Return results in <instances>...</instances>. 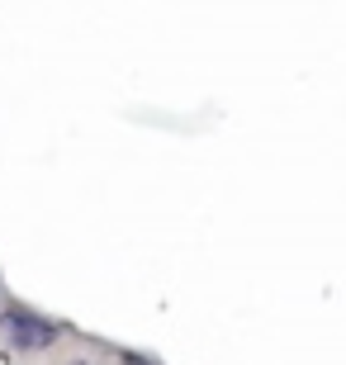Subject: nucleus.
Wrapping results in <instances>:
<instances>
[{
	"instance_id": "1",
	"label": "nucleus",
	"mask_w": 346,
	"mask_h": 365,
	"mask_svg": "<svg viewBox=\"0 0 346 365\" xmlns=\"http://www.w3.org/2000/svg\"><path fill=\"white\" fill-rule=\"evenodd\" d=\"M5 332H10V346H19V351H43L57 341V323L29 309H5Z\"/></svg>"
}]
</instances>
